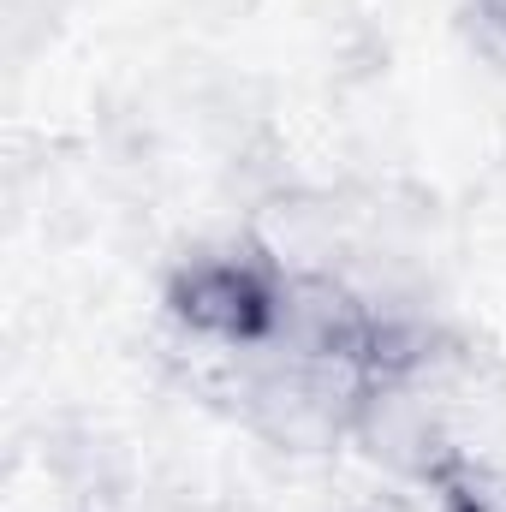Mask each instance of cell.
<instances>
[{
  "label": "cell",
  "instance_id": "cell-2",
  "mask_svg": "<svg viewBox=\"0 0 506 512\" xmlns=\"http://www.w3.org/2000/svg\"><path fill=\"white\" fill-rule=\"evenodd\" d=\"M471 30H477V48L506 66V0H471Z\"/></svg>",
  "mask_w": 506,
  "mask_h": 512
},
{
  "label": "cell",
  "instance_id": "cell-1",
  "mask_svg": "<svg viewBox=\"0 0 506 512\" xmlns=\"http://www.w3.org/2000/svg\"><path fill=\"white\" fill-rule=\"evenodd\" d=\"M167 304H173L179 334H191L203 346L251 352V346H268L274 328H280L286 268L256 245L197 251L191 262H179V274L167 286Z\"/></svg>",
  "mask_w": 506,
  "mask_h": 512
}]
</instances>
